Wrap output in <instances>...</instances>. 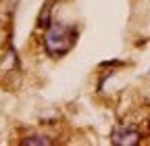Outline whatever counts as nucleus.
Wrapping results in <instances>:
<instances>
[{
  "mask_svg": "<svg viewBox=\"0 0 150 146\" xmlns=\"http://www.w3.org/2000/svg\"><path fill=\"white\" fill-rule=\"evenodd\" d=\"M77 42V29L65 23H50L44 33V50L50 57H63Z\"/></svg>",
  "mask_w": 150,
  "mask_h": 146,
  "instance_id": "obj_1",
  "label": "nucleus"
},
{
  "mask_svg": "<svg viewBox=\"0 0 150 146\" xmlns=\"http://www.w3.org/2000/svg\"><path fill=\"white\" fill-rule=\"evenodd\" d=\"M112 142L115 144H138L140 142V134L136 130H131V127H117L115 132H112Z\"/></svg>",
  "mask_w": 150,
  "mask_h": 146,
  "instance_id": "obj_2",
  "label": "nucleus"
},
{
  "mask_svg": "<svg viewBox=\"0 0 150 146\" xmlns=\"http://www.w3.org/2000/svg\"><path fill=\"white\" fill-rule=\"evenodd\" d=\"M21 144H50V140H46V138H42V136H29V138H25Z\"/></svg>",
  "mask_w": 150,
  "mask_h": 146,
  "instance_id": "obj_3",
  "label": "nucleus"
}]
</instances>
